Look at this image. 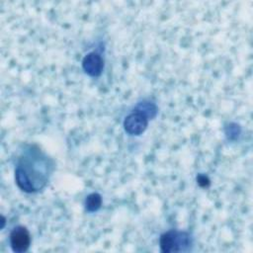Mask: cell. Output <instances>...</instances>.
Listing matches in <instances>:
<instances>
[{
  "instance_id": "6da1fadb",
  "label": "cell",
  "mask_w": 253,
  "mask_h": 253,
  "mask_svg": "<svg viewBox=\"0 0 253 253\" xmlns=\"http://www.w3.org/2000/svg\"><path fill=\"white\" fill-rule=\"evenodd\" d=\"M189 244V236L185 232L169 231L163 234L160 239V247L163 252L184 251Z\"/></svg>"
},
{
  "instance_id": "7a4b0ae2",
  "label": "cell",
  "mask_w": 253,
  "mask_h": 253,
  "mask_svg": "<svg viewBox=\"0 0 253 253\" xmlns=\"http://www.w3.org/2000/svg\"><path fill=\"white\" fill-rule=\"evenodd\" d=\"M10 243L14 252L21 253L26 251L31 243V237L28 229L23 226L14 228L10 235Z\"/></svg>"
},
{
  "instance_id": "277c9868",
  "label": "cell",
  "mask_w": 253,
  "mask_h": 253,
  "mask_svg": "<svg viewBox=\"0 0 253 253\" xmlns=\"http://www.w3.org/2000/svg\"><path fill=\"white\" fill-rule=\"evenodd\" d=\"M102 59L96 53L88 54L83 60V68L89 75L97 76L101 73L102 70Z\"/></svg>"
},
{
  "instance_id": "5b68a950",
  "label": "cell",
  "mask_w": 253,
  "mask_h": 253,
  "mask_svg": "<svg viewBox=\"0 0 253 253\" xmlns=\"http://www.w3.org/2000/svg\"><path fill=\"white\" fill-rule=\"evenodd\" d=\"M101 204V199L97 194H92L87 198L86 207L89 211H96Z\"/></svg>"
},
{
  "instance_id": "3957f363",
  "label": "cell",
  "mask_w": 253,
  "mask_h": 253,
  "mask_svg": "<svg viewBox=\"0 0 253 253\" xmlns=\"http://www.w3.org/2000/svg\"><path fill=\"white\" fill-rule=\"evenodd\" d=\"M147 126V120L141 113H133L125 121V128L130 134L141 133Z\"/></svg>"
}]
</instances>
